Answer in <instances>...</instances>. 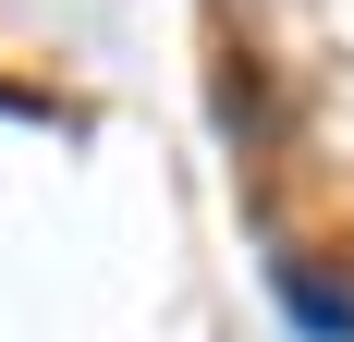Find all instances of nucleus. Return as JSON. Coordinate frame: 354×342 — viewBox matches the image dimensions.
<instances>
[{
  "instance_id": "1",
  "label": "nucleus",
  "mask_w": 354,
  "mask_h": 342,
  "mask_svg": "<svg viewBox=\"0 0 354 342\" xmlns=\"http://www.w3.org/2000/svg\"><path fill=\"white\" fill-rule=\"evenodd\" d=\"M281 306L306 318L318 342H354V294H330V281H306V269H281Z\"/></svg>"
}]
</instances>
